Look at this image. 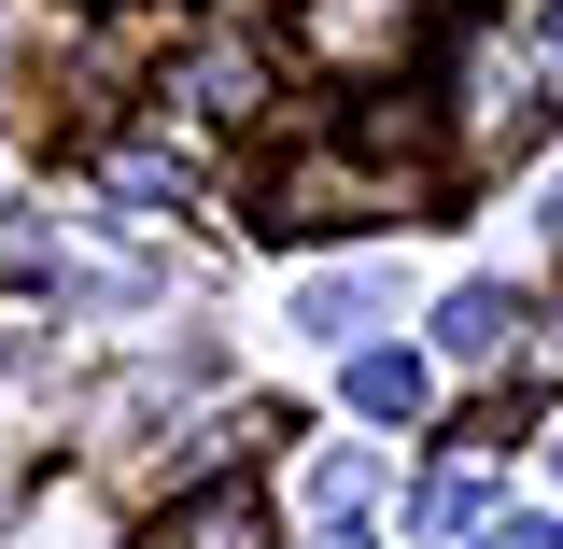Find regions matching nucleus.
Masks as SVG:
<instances>
[{
	"instance_id": "obj_5",
	"label": "nucleus",
	"mask_w": 563,
	"mask_h": 549,
	"mask_svg": "<svg viewBox=\"0 0 563 549\" xmlns=\"http://www.w3.org/2000/svg\"><path fill=\"white\" fill-rule=\"evenodd\" d=\"M422 395H437L422 352H352V422H422Z\"/></svg>"
},
{
	"instance_id": "obj_9",
	"label": "nucleus",
	"mask_w": 563,
	"mask_h": 549,
	"mask_svg": "<svg viewBox=\"0 0 563 549\" xmlns=\"http://www.w3.org/2000/svg\"><path fill=\"white\" fill-rule=\"evenodd\" d=\"M479 549H563V536H550V521H536V507H507V521H493Z\"/></svg>"
},
{
	"instance_id": "obj_3",
	"label": "nucleus",
	"mask_w": 563,
	"mask_h": 549,
	"mask_svg": "<svg viewBox=\"0 0 563 549\" xmlns=\"http://www.w3.org/2000/svg\"><path fill=\"white\" fill-rule=\"evenodd\" d=\"M507 339H521V296H507V282H451V296H437V352H451V366H493Z\"/></svg>"
},
{
	"instance_id": "obj_8",
	"label": "nucleus",
	"mask_w": 563,
	"mask_h": 549,
	"mask_svg": "<svg viewBox=\"0 0 563 549\" xmlns=\"http://www.w3.org/2000/svg\"><path fill=\"white\" fill-rule=\"evenodd\" d=\"M465 507H479V451H465V465H437V480H422V536H465Z\"/></svg>"
},
{
	"instance_id": "obj_10",
	"label": "nucleus",
	"mask_w": 563,
	"mask_h": 549,
	"mask_svg": "<svg viewBox=\"0 0 563 549\" xmlns=\"http://www.w3.org/2000/svg\"><path fill=\"white\" fill-rule=\"evenodd\" d=\"M536 43H550V57H563V0H550V14H536Z\"/></svg>"
},
{
	"instance_id": "obj_7",
	"label": "nucleus",
	"mask_w": 563,
	"mask_h": 549,
	"mask_svg": "<svg viewBox=\"0 0 563 549\" xmlns=\"http://www.w3.org/2000/svg\"><path fill=\"white\" fill-rule=\"evenodd\" d=\"M169 549H268V493H240V480H225V493H198Z\"/></svg>"
},
{
	"instance_id": "obj_4",
	"label": "nucleus",
	"mask_w": 563,
	"mask_h": 549,
	"mask_svg": "<svg viewBox=\"0 0 563 549\" xmlns=\"http://www.w3.org/2000/svg\"><path fill=\"white\" fill-rule=\"evenodd\" d=\"M366 480H380L366 451H324L310 465V549H366Z\"/></svg>"
},
{
	"instance_id": "obj_11",
	"label": "nucleus",
	"mask_w": 563,
	"mask_h": 549,
	"mask_svg": "<svg viewBox=\"0 0 563 549\" xmlns=\"http://www.w3.org/2000/svg\"><path fill=\"white\" fill-rule=\"evenodd\" d=\"M550 226H563V184H550Z\"/></svg>"
},
{
	"instance_id": "obj_1",
	"label": "nucleus",
	"mask_w": 563,
	"mask_h": 549,
	"mask_svg": "<svg viewBox=\"0 0 563 549\" xmlns=\"http://www.w3.org/2000/svg\"><path fill=\"white\" fill-rule=\"evenodd\" d=\"M536 141H550L536 70L493 57V43H465V70H451V169H507V155H536Z\"/></svg>"
},
{
	"instance_id": "obj_6",
	"label": "nucleus",
	"mask_w": 563,
	"mask_h": 549,
	"mask_svg": "<svg viewBox=\"0 0 563 549\" xmlns=\"http://www.w3.org/2000/svg\"><path fill=\"white\" fill-rule=\"evenodd\" d=\"M380 296H395L380 268H324L310 296H296V325H310V339H366V325H380Z\"/></svg>"
},
{
	"instance_id": "obj_2",
	"label": "nucleus",
	"mask_w": 563,
	"mask_h": 549,
	"mask_svg": "<svg viewBox=\"0 0 563 549\" xmlns=\"http://www.w3.org/2000/svg\"><path fill=\"white\" fill-rule=\"evenodd\" d=\"M296 43H310V57H352V70H395L409 57V0H310Z\"/></svg>"
}]
</instances>
